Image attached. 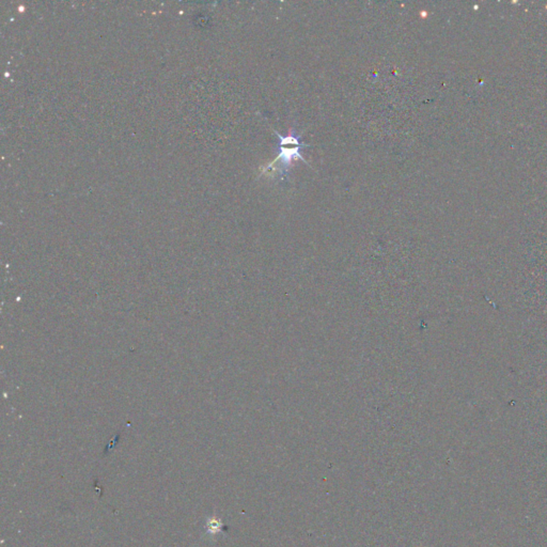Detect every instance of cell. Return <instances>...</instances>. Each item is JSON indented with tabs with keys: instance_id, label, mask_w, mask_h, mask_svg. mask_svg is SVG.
Masks as SVG:
<instances>
[{
	"instance_id": "1",
	"label": "cell",
	"mask_w": 547,
	"mask_h": 547,
	"mask_svg": "<svg viewBox=\"0 0 547 547\" xmlns=\"http://www.w3.org/2000/svg\"><path fill=\"white\" fill-rule=\"evenodd\" d=\"M301 146H296L293 148H288V146H280V154L274 159L267 167L270 168L272 165H275L278 160H281L282 161L281 165L283 167V170H287L288 167L291 165L292 160L296 158H300L301 160L305 161V163H307V160L303 158V156H301L299 152V150L301 149Z\"/></svg>"
},
{
	"instance_id": "2",
	"label": "cell",
	"mask_w": 547,
	"mask_h": 547,
	"mask_svg": "<svg viewBox=\"0 0 547 547\" xmlns=\"http://www.w3.org/2000/svg\"><path fill=\"white\" fill-rule=\"evenodd\" d=\"M221 527H222V524L220 523V521H214V520H213L212 522H209V529L211 531H213V529H215V532L220 531Z\"/></svg>"
}]
</instances>
